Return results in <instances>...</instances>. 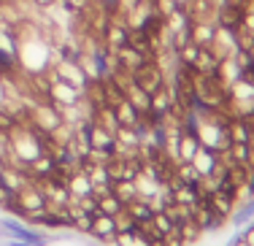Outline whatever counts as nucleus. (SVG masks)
I'll list each match as a JSON object with an SVG mask.
<instances>
[{"instance_id": "8", "label": "nucleus", "mask_w": 254, "mask_h": 246, "mask_svg": "<svg viewBox=\"0 0 254 246\" xmlns=\"http://www.w3.org/2000/svg\"><path fill=\"white\" fill-rule=\"evenodd\" d=\"M114 244L117 246H152V238L143 233V227L138 225L135 230H125V233H117V238H114Z\"/></svg>"}, {"instance_id": "9", "label": "nucleus", "mask_w": 254, "mask_h": 246, "mask_svg": "<svg viewBox=\"0 0 254 246\" xmlns=\"http://www.w3.org/2000/svg\"><path fill=\"white\" fill-rule=\"evenodd\" d=\"M111 192L114 195H117L119 200H122V203L127 205L130 203V200H135V198H141L138 195V187H135V181H111Z\"/></svg>"}, {"instance_id": "6", "label": "nucleus", "mask_w": 254, "mask_h": 246, "mask_svg": "<svg viewBox=\"0 0 254 246\" xmlns=\"http://www.w3.org/2000/svg\"><path fill=\"white\" fill-rule=\"evenodd\" d=\"M68 184V192H71V198H89L92 195V181L89 176H86L84 168H76L71 176L65 179Z\"/></svg>"}, {"instance_id": "3", "label": "nucleus", "mask_w": 254, "mask_h": 246, "mask_svg": "<svg viewBox=\"0 0 254 246\" xmlns=\"http://www.w3.org/2000/svg\"><path fill=\"white\" fill-rule=\"evenodd\" d=\"M189 165H192V168H195V170H198V173L206 179V176H211L213 170H216L219 165H222V160H219V152L200 146V149H198V154L192 157V163H189Z\"/></svg>"}, {"instance_id": "13", "label": "nucleus", "mask_w": 254, "mask_h": 246, "mask_svg": "<svg viewBox=\"0 0 254 246\" xmlns=\"http://www.w3.org/2000/svg\"><path fill=\"white\" fill-rule=\"evenodd\" d=\"M11 198H14V195H11V192L8 190H5V187L3 184H0V205H5V203H8V200Z\"/></svg>"}, {"instance_id": "7", "label": "nucleus", "mask_w": 254, "mask_h": 246, "mask_svg": "<svg viewBox=\"0 0 254 246\" xmlns=\"http://www.w3.org/2000/svg\"><path fill=\"white\" fill-rule=\"evenodd\" d=\"M125 211L138 222V225H146V222H152V216H154V208H152V203H149L146 198H135V200H130V203L125 205Z\"/></svg>"}, {"instance_id": "5", "label": "nucleus", "mask_w": 254, "mask_h": 246, "mask_svg": "<svg viewBox=\"0 0 254 246\" xmlns=\"http://www.w3.org/2000/svg\"><path fill=\"white\" fill-rule=\"evenodd\" d=\"M213 36H216V25L213 22H192V27H189V41L198 43L200 49H211Z\"/></svg>"}, {"instance_id": "2", "label": "nucleus", "mask_w": 254, "mask_h": 246, "mask_svg": "<svg viewBox=\"0 0 254 246\" xmlns=\"http://www.w3.org/2000/svg\"><path fill=\"white\" fill-rule=\"evenodd\" d=\"M3 230L8 233L14 241H25V244H30V246H43L46 244V238L41 236V233H36V230H30V227L19 225L16 219H5L3 222Z\"/></svg>"}, {"instance_id": "12", "label": "nucleus", "mask_w": 254, "mask_h": 246, "mask_svg": "<svg viewBox=\"0 0 254 246\" xmlns=\"http://www.w3.org/2000/svg\"><path fill=\"white\" fill-rule=\"evenodd\" d=\"M254 214V203H249V205H246V208L244 211H241V214L238 216H235V222H244V219H249V216Z\"/></svg>"}, {"instance_id": "1", "label": "nucleus", "mask_w": 254, "mask_h": 246, "mask_svg": "<svg viewBox=\"0 0 254 246\" xmlns=\"http://www.w3.org/2000/svg\"><path fill=\"white\" fill-rule=\"evenodd\" d=\"M132 82L141 89H146L149 95H154L157 89L165 87V71L160 68V62H146V65H141L132 73Z\"/></svg>"}, {"instance_id": "10", "label": "nucleus", "mask_w": 254, "mask_h": 246, "mask_svg": "<svg viewBox=\"0 0 254 246\" xmlns=\"http://www.w3.org/2000/svg\"><path fill=\"white\" fill-rule=\"evenodd\" d=\"M125 208V203L119 200L114 192H108V195H103V198H97V211L100 214H108V216H117L119 211Z\"/></svg>"}, {"instance_id": "4", "label": "nucleus", "mask_w": 254, "mask_h": 246, "mask_svg": "<svg viewBox=\"0 0 254 246\" xmlns=\"http://www.w3.org/2000/svg\"><path fill=\"white\" fill-rule=\"evenodd\" d=\"M89 233L95 238H100V241H114V238H117V219H114V216H108V214L95 211V214H92Z\"/></svg>"}, {"instance_id": "11", "label": "nucleus", "mask_w": 254, "mask_h": 246, "mask_svg": "<svg viewBox=\"0 0 254 246\" xmlns=\"http://www.w3.org/2000/svg\"><path fill=\"white\" fill-rule=\"evenodd\" d=\"M27 3H30L33 8H38V11H51L54 5H60V0H27Z\"/></svg>"}]
</instances>
